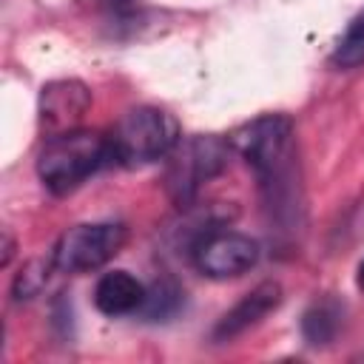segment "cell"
<instances>
[{"instance_id":"9a60e30c","label":"cell","mask_w":364,"mask_h":364,"mask_svg":"<svg viewBox=\"0 0 364 364\" xmlns=\"http://www.w3.org/2000/svg\"><path fill=\"white\" fill-rule=\"evenodd\" d=\"M11 253H14V245H11V236L6 233V236H3V259H0V264H3V267L11 262Z\"/></svg>"},{"instance_id":"277c9868","label":"cell","mask_w":364,"mask_h":364,"mask_svg":"<svg viewBox=\"0 0 364 364\" xmlns=\"http://www.w3.org/2000/svg\"><path fill=\"white\" fill-rule=\"evenodd\" d=\"M230 151L233 148L228 139L210 134L179 139L176 148L168 154V171H165V188L171 199L179 208H188L199 196V191L228 168Z\"/></svg>"},{"instance_id":"5b68a950","label":"cell","mask_w":364,"mask_h":364,"mask_svg":"<svg viewBox=\"0 0 364 364\" xmlns=\"http://www.w3.org/2000/svg\"><path fill=\"white\" fill-rule=\"evenodd\" d=\"M125 225L119 222H82L68 228L51 247V264L57 273H91L108 264L125 245Z\"/></svg>"},{"instance_id":"52a82bcc","label":"cell","mask_w":364,"mask_h":364,"mask_svg":"<svg viewBox=\"0 0 364 364\" xmlns=\"http://www.w3.org/2000/svg\"><path fill=\"white\" fill-rule=\"evenodd\" d=\"M91 108V91L80 80H54L40 91V122L51 134L71 131L74 122Z\"/></svg>"},{"instance_id":"6da1fadb","label":"cell","mask_w":364,"mask_h":364,"mask_svg":"<svg viewBox=\"0 0 364 364\" xmlns=\"http://www.w3.org/2000/svg\"><path fill=\"white\" fill-rule=\"evenodd\" d=\"M228 142L256 173L267 210L279 222L293 225L301 210L293 119L284 114H262L239 125Z\"/></svg>"},{"instance_id":"ba28073f","label":"cell","mask_w":364,"mask_h":364,"mask_svg":"<svg viewBox=\"0 0 364 364\" xmlns=\"http://www.w3.org/2000/svg\"><path fill=\"white\" fill-rule=\"evenodd\" d=\"M279 304H282V287H279V282H262V284H256L228 313H222V318L213 324V333H210L213 341H230V338L247 333L264 316H270Z\"/></svg>"},{"instance_id":"30bf717a","label":"cell","mask_w":364,"mask_h":364,"mask_svg":"<svg viewBox=\"0 0 364 364\" xmlns=\"http://www.w3.org/2000/svg\"><path fill=\"white\" fill-rule=\"evenodd\" d=\"M341 318H344V310L338 301L333 299H318L313 301L304 316H301V338L310 344V347H327L338 330H341Z\"/></svg>"},{"instance_id":"4fadbf2b","label":"cell","mask_w":364,"mask_h":364,"mask_svg":"<svg viewBox=\"0 0 364 364\" xmlns=\"http://www.w3.org/2000/svg\"><path fill=\"white\" fill-rule=\"evenodd\" d=\"M51 270H54L51 259H48V262H46V259H31V262H26V264L20 267V273L14 276V282H11V296H14V301H28V299L40 296V290L46 287Z\"/></svg>"},{"instance_id":"8992f818","label":"cell","mask_w":364,"mask_h":364,"mask_svg":"<svg viewBox=\"0 0 364 364\" xmlns=\"http://www.w3.org/2000/svg\"><path fill=\"white\" fill-rule=\"evenodd\" d=\"M191 259L202 276L225 282V279H239L250 273L262 259V247L247 233L210 228L202 236H196L191 247Z\"/></svg>"},{"instance_id":"7a4b0ae2","label":"cell","mask_w":364,"mask_h":364,"mask_svg":"<svg viewBox=\"0 0 364 364\" xmlns=\"http://www.w3.org/2000/svg\"><path fill=\"white\" fill-rule=\"evenodd\" d=\"M108 165H117L108 134L82 128L51 134L37 154V176L54 196L77 191Z\"/></svg>"},{"instance_id":"9c48e42d","label":"cell","mask_w":364,"mask_h":364,"mask_svg":"<svg viewBox=\"0 0 364 364\" xmlns=\"http://www.w3.org/2000/svg\"><path fill=\"white\" fill-rule=\"evenodd\" d=\"M145 296H148L145 282H139L131 270H122V267L102 273L94 284V307L108 318L139 313L145 304Z\"/></svg>"},{"instance_id":"8fae6325","label":"cell","mask_w":364,"mask_h":364,"mask_svg":"<svg viewBox=\"0 0 364 364\" xmlns=\"http://www.w3.org/2000/svg\"><path fill=\"white\" fill-rule=\"evenodd\" d=\"M182 287L171 279H159L148 287V296H145V304L139 310V316L145 321H168L171 316L179 313L182 307Z\"/></svg>"},{"instance_id":"3957f363","label":"cell","mask_w":364,"mask_h":364,"mask_svg":"<svg viewBox=\"0 0 364 364\" xmlns=\"http://www.w3.org/2000/svg\"><path fill=\"white\" fill-rule=\"evenodd\" d=\"M108 139H111L117 165L139 168V165L165 159L182 136H179V122L173 119V114L156 105H136V108H128L117 119Z\"/></svg>"},{"instance_id":"7c38bea8","label":"cell","mask_w":364,"mask_h":364,"mask_svg":"<svg viewBox=\"0 0 364 364\" xmlns=\"http://www.w3.org/2000/svg\"><path fill=\"white\" fill-rule=\"evenodd\" d=\"M361 63H364V9L347 23L341 40L336 43V48L330 54V65H336L341 71L358 68Z\"/></svg>"},{"instance_id":"2e32d148","label":"cell","mask_w":364,"mask_h":364,"mask_svg":"<svg viewBox=\"0 0 364 364\" xmlns=\"http://www.w3.org/2000/svg\"><path fill=\"white\" fill-rule=\"evenodd\" d=\"M355 284L364 290V259L358 262V270H355Z\"/></svg>"},{"instance_id":"5bb4252c","label":"cell","mask_w":364,"mask_h":364,"mask_svg":"<svg viewBox=\"0 0 364 364\" xmlns=\"http://www.w3.org/2000/svg\"><path fill=\"white\" fill-rule=\"evenodd\" d=\"M102 11H105V23H111L117 31L134 28L142 23L139 0H102Z\"/></svg>"}]
</instances>
